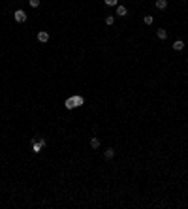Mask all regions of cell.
<instances>
[{"instance_id":"1","label":"cell","mask_w":188,"mask_h":209,"mask_svg":"<svg viewBox=\"0 0 188 209\" xmlns=\"http://www.w3.org/2000/svg\"><path fill=\"white\" fill-rule=\"evenodd\" d=\"M45 145H47V141H45V138L43 136H38V138H34L32 141H30V147H32V151L34 153H42L43 149H45Z\"/></svg>"},{"instance_id":"2","label":"cell","mask_w":188,"mask_h":209,"mask_svg":"<svg viewBox=\"0 0 188 209\" xmlns=\"http://www.w3.org/2000/svg\"><path fill=\"white\" fill-rule=\"evenodd\" d=\"M13 19H15L17 23H25V21H26V13H25L23 10H17L15 13H13Z\"/></svg>"},{"instance_id":"3","label":"cell","mask_w":188,"mask_h":209,"mask_svg":"<svg viewBox=\"0 0 188 209\" xmlns=\"http://www.w3.org/2000/svg\"><path fill=\"white\" fill-rule=\"evenodd\" d=\"M38 41L40 44H47V41H49V32H45V30L38 32Z\"/></svg>"},{"instance_id":"4","label":"cell","mask_w":188,"mask_h":209,"mask_svg":"<svg viewBox=\"0 0 188 209\" xmlns=\"http://www.w3.org/2000/svg\"><path fill=\"white\" fill-rule=\"evenodd\" d=\"M73 98V104H75V107H79V106H83L85 104V98L81 96V94H75V96H72Z\"/></svg>"},{"instance_id":"5","label":"cell","mask_w":188,"mask_h":209,"mask_svg":"<svg viewBox=\"0 0 188 209\" xmlns=\"http://www.w3.org/2000/svg\"><path fill=\"white\" fill-rule=\"evenodd\" d=\"M173 49H175V51H183V49H184V41H183V40H175V41H173Z\"/></svg>"},{"instance_id":"6","label":"cell","mask_w":188,"mask_h":209,"mask_svg":"<svg viewBox=\"0 0 188 209\" xmlns=\"http://www.w3.org/2000/svg\"><path fill=\"white\" fill-rule=\"evenodd\" d=\"M117 15H119V17H126L128 15V10L124 8V6H117Z\"/></svg>"},{"instance_id":"7","label":"cell","mask_w":188,"mask_h":209,"mask_svg":"<svg viewBox=\"0 0 188 209\" xmlns=\"http://www.w3.org/2000/svg\"><path fill=\"white\" fill-rule=\"evenodd\" d=\"M154 6H156L158 10H166V8H167V0H156Z\"/></svg>"},{"instance_id":"8","label":"cell","mask_w":188,"mask_h":209,"mask_svg":"<svg viewBox=\"0 0 188 209\" xmlns=\"http://www.w3.org/2000/svg\"><path fill=\"white\" fill-rule=\"evenodd\" d=\"M156 36H158L160 40H166V38H167V30H166V28H158V30H156Z\"/></svg>"},{"instance_id":"9","label":"cell","mask_w":188,"mask_h":209,"mask_svg":"<svg viewBox=\"0 0 188 209\" xmlns=\"http://www.w3.org/2000/svg\"><path fill=\"white\" fill-rule=\"evenodd\" d=\"M113 157H115V149H111V147H109V149H107V151H105V153H104V158H105V160H111V158H113Z\"/></svg>"},{"instance_id":"10","label":"cell","mask_w":188,"mask_h":209,"mask_svg":"<svg viewBox=\"0 0 188 209\" xmlns=\"http://www.w3.org/2000/svg\"><path fill=\"white\" fill-rule=\"evenodd\" d=\"M64 106H66V109H70V111H72V109H75V104H73V98H72V96H70V98L66 100V104H64Z\"/></svg>"},{"instance_id":"11","label":"cell","mask_w":188,"mask_h":209,"mask_svg":"<svg viewBox=\"0 0 188 209\" xmlns=\"http://www.w3.org/2000/svg\"><path fill=\"white\" fill-rule=\"evenodd\" d=\"M90 147H92V149H98V147H100V140L96 138V136H94V138H90Z\"/></svg>"},{"instance_id":"12","label":"cell","mask_w":188,"mask_h":209,"mask_svg":"<svg viewBox=\"0 0 188 209\" xmlns=\"http://www.w3.org/2000/svg\"><path fill=\"white\" fill-rule=\"evenodd\" d=\"M113 23H115V17H113V15H107V17H105V25H107V27H111Z\"/></svg>"},{"instance_id":"13","label":"cell","mask_w":188,"mask_h":209,"mask_svg":"<svg viewBox=\"0 0 188 209\" xmlns=\"http://www.w3.org/2000/svg\"><path fill=\"white\" fill-rule=\"evenodd\" d=\"M143 23H145V25H152V23H154V19H152V15H145Z\"/></svg>"},{"instance_id":"14","label":"cell","mask_w":188,"mask_h":209,"mask_svg":"<svg viewBox=\"0 0 188 209\" xmlns=\"http://www.w3.org/2000/svg\"><path fill=\"white\" fill-rule=\"evenodd\" d=\"M28 4H30V8H38V6H40V0H28Z\"/></svg>"},{"instance_id":"15","label":"cell","mask_w":188,"mask_h":209,"mask_svg":"<svg viewBox=\"0 0 188 209\" xmlns=\"http://www.w3.org/2000/svg\"><path fill=\"white\" fill-rule=\"evenodd\" d=\"M107 6H119V0H104Z\"/></svg>"},{"instance_id":"16","label":"cell","mask_w":188,"mask_h":209,"mask_svg":"<svg viewBox=\"0 0 188 209\" xmlns=\"http://www.w3.org/2000/svg\"><path fill=\"white\" fill-rule=\"evenodd\" d=\"M183 2H186V0H183Z\"/></svg>"}]
</instances>
